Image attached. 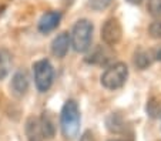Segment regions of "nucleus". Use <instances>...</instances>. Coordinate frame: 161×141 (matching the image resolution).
<instances>
[{"mask_svg": "<svg viewBox=\"0 0 161 141\" xmlns=\"http://www.w3.org/2000/svg\"><path fill=\"white\" fill-rule=\"evenodd\" d=\"M80 121L81 117H80L79 104L74 100H67L60 114V126L64 138L73 140L74 137H77L80 131Z\"/></svg>", "mask_w": 161, "mask_h": 141, "instance_id": "obj_1", "label": "nucleus"}, {"mask_svg": "<svg viewBox=\"0 0 161 141\" xmlns=\"http://www.w3.org/2000/svg\"><path fill=\"white\" fill-rule=\"evenodd\" d=\"M93 39V24L87 19H81L74 24L70 34V43L77 53H84L90 49Z\"/></svg>", "mask_w": 161, "mask_h": 141, "instance_id": "obj_2", "label": "nucleus"}, {"mask_svg": "<svg viewBox=\"0 0 161 141\" xmlns=\"http://www.w3.org/2000/svg\"><path fill=\"white\" fill-rule=\"evenodd\" d=\"M128 79V67L124 63H116L110 66L103 74H101V86L107 90L121 89Z\"/></svg>", "mask_w": 161, "mask_h": 141, "instance_id": "obj_3", "label": "nucleus"}, {"mask_svg": "<svg viewBox=\"0 0 161 141\" xmlns=\"http://www.w3.org/2000/svg\"><path fill=\"white\" fill-rule=\"evenodd\" d=\"M33 74H34V83L40 93L49 91V89L53 84L54 79V70L49 60H39L33 64Z\"/></svg>", "mask_w": 161, "mask_h": 141, "instance_id": "obj_4", "label": "nucleus"}, {"mask_svg": "<svg viewBox=\"0 0 161 141\" xmlns=\"http://www.w3.org/2000/svg\"><path fill=\"white\" fill-rule=\"evenodd\" d=\"M121 36H123V29L119 20L114 17L106 20V23L101 27V40L107 46H116L121 40Z\"/></svg>", "mask_w": 161, "mask_h": 141, "instance_id": "obj_5", "label": "nucleus"}, {"mask_svg": "<svg viewBox=\"0 0 161 141\" xmlns=\"http://www.w3.org/2000/svg\"><path fill=\"white\" fill-rule=\"evenodd\" d=\"M61 20V13L56 12V10H52V12H47L42 16V19L39 20V31L40 33H50L53 31L56 27L58 26Z\"/></svg>", "mask_w": 161, "mask_h": 141, "instance_id": "obj_6", "label": "nucleus"}, {"mask_svg": "<svg viewBox=\"0 0 161 141\" xmlns=\"http://www.w3.org/2000/svg\"><path fill=\"white\" fill-rule=\"evenodd\" d=\"M70 34L67 31H61L60 34L54 37L52 43V53L56 56V57L61 58L67 54L69 52V47H70Z\"/></svg>", "mask_w": 161, "mask_h": 141, "instance_id": "obj_7", "label": "nucleus"}, {"mask_svg": "<svg viewBox=\"0 0 161 141\" xmlns=\"http://www.w3.org/2000/svg\"><path fill=\"white\" fill-rule=\"evenodd\" d=\"M10 87H12V91L16 97H23V95L27 93L29 79H27V76H26L25 71H17V73H14Z\"/></svg>", "mask_w": 161, "mask_h": 141, "instance_id": "obj_8", "label": "nucleus"}, {"mask_svg": "<svg viewBox=\"0 0 161 141\" xmlns=\"http://www.w3.org/2000/svg\"><path fill=\"white\" fill-rule=\"evenodd\" d=\"M26 137L27 141H43L44 135L42 131V126H40V120L36 117H29L26 121Z\"/></svg>", "mask_w": 161, "mask_h": 141, "instance_id": "obj_9", "label": "nucleus"}, {"mask_svg": "<svg viewBox=\"0 0 161 141\" xmlns=\"http://www.w3.org/2000/svg\"><path fill=\"white\" fill-rule=\"evenodd\" d=\"M106 126L110 133L114 134H121L125 131V121L119 113H111L106 118Z\"/></svg>", "mask_w": 161, "mask_h": 141, "instance_id": "obj_10", "label": "nucleus"}, {"mask_svg": "<svg viewBox=\"0 0 161 141\" xmlns=\"http://www.w3.org/2000/svg\"><path fill=\"white\" fill-rule=\"evenodd\" d=\"M154 60V54L150 50H144V49H138L134 54V64L137 68L140 70H146L147 67H150Z\"/></svg>", "mask_w": 161, "mask_h": 141, "instance_id": "obj_11", "label": "nucleus"}, {"mask_svg": "<svg viewBox=\"0 0 161 141\" xmlns=\"http://www.w3.org/2000/svg\"><path fill=\"white\" fill-rule=\"evenodd\" d=\"M40 126H42V131L44 138H53L56 134V126L54 121H53L52 116H50L49 111H44L40 117Z\"/></svg>", "mask_w": 161, "mask_h": 141, "instance_id": "obj_12", "label": "nucleus"}, {"mask_svg": "<svg viewBox=\"0 0 161 141\" xmlns=\"http://www.w3.org/2000/svg\"><path fill=\"white\" fill-rule=\"evenodd\" d=\"M10 63H12V58L7 50L0 49V80H3L7 77L10 70Z\"/></svg>", "mask_w": 161, "mask_h": 141, "instance_id": "obj_13", "label": "nucleus"}, {"mask_svg": "<svg viewBox=\"0 0 161 141\" xmlns=\"http://www.w3.org/2000/svg\"><path fill=\"white\" fill-rule=\"evenodd\" d=\"M146 110H147V114L151 118H158V117H161V101L155 97L150 98L148 101H147Z\"/></svg>", "mask_w": 161, "mask_h": 141, "instance_id": "obj_14", "label": "nucleus"}, {"mask_svg": "<svg viewBox=\"0 0 161 141\" xmlns=\"http://www.w3.org/2000/svg\"><path fill=\"white\" fill-rule=\"evenodd\" d=\"M106 60H107V53L103 47H97L94 52L86 58V62L91 63V64H103V63H106Z\"/></svg>", "mask_w": 161, "mask_h": 141, "instance_id": "obj_15", "label": "nucleus"}, {"mask_svg": "<svg viewBox=\"0 0 161 141\" xmlns=\"http://www.w3.org/2000/svg\"><path fill=\"white\" fill-rule=\"evenodd\" d=\"M150 14L154 17H161V0H148L147 3Z\"/></svg>", "mask_w": 161, "mask_h": 141, "instance_id": "obj_16", "label": "nucleus"}, {"mask_svg": "<svg viewBox=\"0 0 161 141\" xmlns=\"http://www.w3.org/2000/svg\"><path fill=\"white\" fill-rule=\"evenodd\" d=\"M113 0H88V3H90V7L96 12H101V10L107 9V7L111 4Z\"/></svg>", "mask_w": 161, "mask_h": 141, "instance_id": "obj_17", "label": "nucleus"}, {"mask_svg": "<svg viewBox=\"0 0 161 141\" xmlns=\"http://www.w3.org/2000/svg\"><path fill=\"white\" fill-rule=\"evenodd\" d=\"M148 33L153 39H157V40H161V20L158 22H154L150 24L148 27Z\"/></svg>", "mask_w": 161, "mask_h": 141, "instance_id": "obj_18", "label": "nucleus"}, {"mask_svg": "<svg viewBox=\"0 0 161 141\" xmlns=\"http://www.w3.org/2000/svg\"><path fill=\"white\" fill-rule=\"evenodd\" d=\"M80 141H96L94 140V135H93V133L91 131H84L83 133V135L80 137Z\"/></svg>", "mask_w": 161, "mask_h": 141, "instance_id": "obj_19", "label": "nucleus"}, {"mask_svg": "<svg viewBox=\"0 0 161 141\" xmlns=\"http://www.w3.org/2000/svg\"><path fill=\"white\" fill-rule=\"evenodd\" d=\"M153 54H154L155 60H160V62H161V47H160V49H157L155 52H153Z\"/></svg>", "mask_w": 161, "mask_h": 141, "instance_id": "obj_20", "label": "nucleus"}, {"mask_svg": "<svg viewBox=\"0 0 161 141\" xmlns=\"http://www.w3.org/2000/svg\"><path fill=\"white\" fill-rule=\"evenodd\" d=\"M128 3H131V4H140L143 0H127Z\"/></svg>", "mask_w": 161, "mask_h": 141, "instance_id": "obj_21", "label": "nucleus"}, {"mask_svg": "<svg viewBox=\"0 0 161 141\" xmlns=\"http://www.w3.org/2000/svg\"><path fill=\"white\" fill-rule=\"evenodd\" d=\"M4 10H6V6H4V4H0V16L4 13Z\"/></svg>", "mask_w": 161, "mask_h": 141, "instance_id": "obj_22", "label": "nucleus"}, {"mask_svg": "<svg viewBox=\"0 0 161 141\" xmlns=\"http://www.w3.org/2000/svg\"><path fill=\"white\" fill-rule=\"evenodd\" d=\"M108 141H123V140H119V138H113V140H108Z\"/></svg>", "mask_w": 161, "mask_h": 141, "instance_id": "obj_23", "label": "nucleus"}]
</instances>
